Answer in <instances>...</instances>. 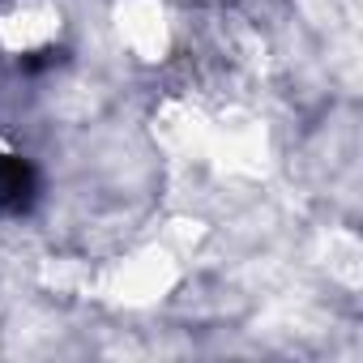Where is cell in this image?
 Segmentation results:
<instances>
[{"label": "cell", "instance_id": "1", "mask_svg": "<svg viewBox=\"0 0 363 363\" xmlns=\"http://www.w3.org/2000/svg\"><path fill=\"white\" fill-rule=\"evenodd\" d=\"M39 197V171L22 154H0V214H26Z\"/></svg>", "mask_w": 363, "mask_h": 363}]
</instances>
